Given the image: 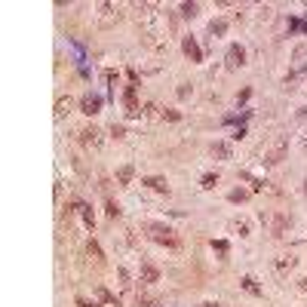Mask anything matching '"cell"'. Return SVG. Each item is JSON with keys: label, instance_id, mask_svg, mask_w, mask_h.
Instances as JSON below:
<instances>
[{"label": "cell", "instance_id": "obj_36", "mask_svg": "<svg viewBox=\"0 0 307 307\" xmlns=\"http://www.w3.org/2000/svg\"><path fill=\"white\" fill-rule=\"evenodd\" d=\"M301 31H304V34H307V19H304V25H301Z\"/></svg>", "mask_w": 307, "mask_h": 307}, {"label": "cell", "instance_id": "obj_24", "mask_svg": "<svg viewBox=\"0 0 307 307\" xmlns=\"http://www.w3.org/2000/svg\"><path fill=\"white\" fill-rule=\"evenodd\" d=\"M209 246H212V252H218V255H221V258H224V255H227V252H230V246H227V240H212V243H209Z\"/></svg>", "mask_w": 307, "mask_h": 307}, {"label": "cell", "instance_id": "obj_38", "mask_svg": "<svg viewBox=\"0 0 307 307\" xmlns=\"http://www.w3.org/2000/svg\"><path fill=\"white\" fill-rule=\"evenodd\" d=\"M304 147H307V138H304Z\"/></svg>", "mask_w": 307, "mask_h": 307}, {"label": "cell", "instance_id": "obj_34", "mask_svg": "<svg viewBox=\"0 0 307 307\" xmlns=\"http://www.w3.org/2000/svg\"><path fill=\"white\" fill-rule=\"evenodd\" d=\"M200 307H221L218 301H206V304H200Z\"/></svg>", "mask_w": 307, "mask_h": 307}, {"label": "cell", "instance_id": "obj_8", "mask_svg": "<svg viewBox=\"0 0 307 307\" xmlns=\"http://www.w3.org/2000/svg\"><path fill=\"white\" fill-rule=\"evenodd\" d=\"M80 138H83V144H86V147H95V150L105 144V132H101L98 126H86V129L80 132Z\"/></svg>", "mask_w": 307, "mask_h": 307}, {"label": "cell", "instance_id": "obj_4", "mask_svg": "<svg viewBox=\"0 0 307 307\" xmlns=\"http://www.w3.org/2000/svg\"><path fill=\"white\" fill-rule=\"evenodd\" d=\"M101 105H105V98L98 92H83V98H80V111L86 114V117H95V114L101 111Z\"/></svg>", "mask_w": 307, "mask_h": 307}, {"label": "cell", "instance_id": "obj_35", "mask_svg": "<svg viewBox=\"0 0 307 307\" xmlns=\"http://www.w3.org/2000/svg\"><path fill=\"white\" fill-rule=\"evenodd\" d=\"M298 117H301V120H307V108H301V111H298Z\"/></svg>", "mask_w": 307, "mask_h": 307}, {"label": "cell", "instance_id": "obj_12", "mask_svg": "<svg viewBox=\"0 0 307 307\" xmlns=\"http://www.w3.org/2000/svg\"><path fill=\"white\" fill-rule=\"evenodd\" d=\"M160 280V271H157V267H154V264H141V271H138V283L141 286H154V283H157Z\"/></svg>", "mask_w": 307, "mask_h": 307}, {"label": "cell", "instance_id": "obj_5", "mask_svg": "<svg viewBox=\"0 0 307 307\" xmlns=\"http://www.w3.org/2000/svg\"><path fill=\"white\" fill-rule=\"evenodd\" d=\"M181 53L190 59V62H194V65H200L203 62V49H200V43H197V37H181Z\"/></svg>", "mask_w": 307, "mask_h": 307}, {"label": "cell", "instance_id": "obj_3", "mask_svg": "<svg viewBox=\"0 0 307 307\" xmlns=\"http://www.w3.org/2000/svg\"><path fill=\"white\" fill-rule=\"evenodd\" d=\"M267 224H271V234H274V237H286L289 227H292V215L274 212V215H267Z\"/></svg>", "mask_w": 307, "mask_h": 307}, {"label": "cell", "instance_id": "obj_25", "mask_svg": "<svg viewBox=\"0 0 307 307\" xmlns=\"http://www.w3.org/2000/svg\"><path fill=\"white\" fill-rule=\"evenodd\" d=\"M160 117H163V120H181V111H175V108H163V111H160Z\"/></svg>", "mask_w": 307, "mask_h": 307}, {"label": "cell", "instance_id": "obj_30", "mask_svg": "<svg viewBox=\"0 0 307 307\" xmlns=\"http://www.w3.org/2000/svg\"><path fill=\"white\" fill-rule=\"evenodd\" d=\"M246 135H249V132H246V126H237V129H234V135H230V138H234V141H243Z\"/></svg>", "mask_w": 307, "mask_h": 307}, {"label": "cell", "instance_id": "obj_15", "mask_svg": "<svg viewBox=\"0 0 307 307\" xmlns=\"http://www.w3.org/2000/svg\"><path fill=\"white\" fill-rule=\"evenodd\" d=\"M132 178H135V166L132 163H126V166L117 169V184L120 187H132Z\"/></svg>", "mask_w": 307, "mask_h": 307}, {"label": "cell", "instance_id": "obj_28", "mask_svg": "<svg viewBox=\"0 0 307 307\" xmlns=\"http://www.w3.org/2000/svg\"><path fill=\"white\" fill-rule=\"evenodd\" d=\"M111 135H114V138H126V129H123L120 123H114V126H111Z\"/></svg>", "mask_w": 307, "mask_h": 307}, {"label": "cell", "instance_id": "obj_19", "mask_svg": "<svg viewBox=\"0 0 307 307\" xmlns=\"http://www.w3.org/2000/svg\"><path fill=\"white\" fill-rule=\"evenodd\" d=\"M240 286H243V292H249V295H261V286H258V280H255V277H243V280H240Z\"/></svg>", "mask_w": 307, "mask_h": 307}, {"label": "cell", "instance_id": "obj_17", "mask_svg": "<svg viewBox=\"0 0 307 307\" xmlns=\"http://www.w3.org/2000/svg\"><path fill=\"white\" fill-rule=\"evenodd\" d=\"M218 181H221V175H218V172H206V175L200 178V187H203V190H215V187H218Z\"/></svg>", "mask_w": 307, "mask_h": 307}, {"label": "cell", "instance_id": "obj_21", "mask_svg": "<svg viewBox=\"0 0 307 307\" xmlns=\"http://www.w3.org/2000/svg\"><path fill=\"white\" fill-rule=\"evenodd\" d=\"M178 10H181V16H184V19H197V13H200V4H181Z\"/></svg>", "mask_w": 307, "mask_h": 307}, {"label": "cell", "instance_id": "obj_16", "mask_svg": "<svg viewBox=\"0 0 307 307\" xmlns=\"http://www.w3.org/2000/svg\"><path fill=\"white\" fill-rule=\"evenodd\" d=\"M209 34L212 37H224L227 34V19H212L209 22Z\"/></svg>", "mask_w": 307, "mask_h": 307}, {"label": "cell", "instance_id": "obj_6", "mask_svg": "<svg viewBox=\"0 0 307 307\" xmlns=\"http://www.w3.org/2000/svg\"><path fill=\"white\" fill-rule=\"evenodd\" d=\"M224 62H227V68H243V65H246V46H240V43H230V46H227Z\"/></svg>", "mask_w": 307, "mask_h": 307}, {"label": "cell", "instance_id": "obj_2", "mask_svg": "<svg viewBox=\"0 0 307 307\" xmlns=\"http://www.w3.org/2000/svg\"><path fill=\"white\" fill-rule=\"evenodd\" d=\"M286 150H289V138H286V135H277L271 144L261 150V163H264V166H277V163H283Z\"/></svg>", "mask_w": 307, "mask_h": 307}, {"label": "cell", "instance_id": "obj_7", "mask_svg": "<svg viewBox=\"0 0 307 307\" xmlns=\"http://www.w3.org/2000/svg\"><path fill=\"white\" fill-rule=\"evenodd\" d=\"M295 264H298V258H295V255H277L271 267H274V274H277V277H286L289 271H295Z\"/></svg>", "mask_w": 307, "mask_h": 307}, {"label": "cell", "instance_id": "obj_11", "mask_svg": "<svg viewBox=\"0 0 307 307\" xmlns=\"http://www.w3.org/2000/svg\"><path fill=\"white\" fill-rule=\"evenodd\" d=\"M71 212H77V215H80V218H83V224H86L89 230L95 227V212H92V206H89V203H80V200H77V203L71 206Z\"/></svg>", "mask_w": 307, "mask_h": 307}, {"label": "cell", "instance_id": "obj_33", "mask_svg": "<svg viewBox=\"0 0 307 307\" xmlns=\"http://www.w3.org/2000/svg\"><path fill=\"white\" fill-rule=\"evenodd\" d=\"M298 289H301V292H307V274L301 277V283H298Z\"/></svg>", "mask_w": 307, "mask_h": 307}, {"label": "cell", "instance_id": "obj_13", "mask_svg": "<svg viewBox=\"0 0 307 307\" xmlns=\"http://www.w3.org/2000/svg\"><path fill=\"white\" fill-rule=\"evenodd\" d=\"M227 230H230V234H240V237H252V224L246 218H230Z\"/></svg>", "mask_w": 307, "mask_h": 307}, {"label": "cell", "instance_id": "obj_29", "mask_svg": "<svg viewBox=\"0 0 307 307\" xmlns=\"http://www.w3.org/2000/svg\"><path fill=\"white\" fill-rule=\"evenodd\" d=\"M108 218H120V206L108 200Z\"/></svg>", "mask_w": 307, "mask_h": 307}, {"label": "cell", "instance_id": "obj_14", "mask_svg": "<svg viewBox=\"0 0 307 307\" xmlns=\"http://www.w3.org/2000/svg\"><path fill=\"white\" fill-rule=\"evenodd\" d=\"M212 157L215 160H230V157H234V144H230V141H215L212 144Z\"/></svg>", "mask_w": 307, "mask_h": 307}, {"label": "cell", "instance_id": "obj_1", "mask_svg": "<svg viewBox=\"0 0 307 307\" xmlns=\"http://www.w3.org/2000/svg\"><path fill=\"white\" fill-rule=\"evenodd\" d=\"M144 230L150 234L154 243H160V246H169V249H178L181 246V237L175 234V230L169 224H160V221H144Z\"/></svg>", "mask_w": 307, "mask_h": 307}, {"label": "cell", "instance_id": "obj_20", "mask_svg": "<svg viewBox=\"0 0 307 307\" xmlns=\"http://www.w3.org/2000/svg\"><path fill=\"white\" fill-rule=\"evenodd\" d=\"M227 200H230V203H246V200H249V190H246V187H234V190L227 194Z\"/></svg>", "mask_w": 307, "mask_h": 307}, {"label": "cell", "instance_id": "obj_10", "mask_svg": "<svg viewBox=\"0 0 307 307\" xmlns=\"http://www.w3.org/2000/svg\"><path fill=\"white\" fill-rule=\"evenodd\" d=\"M141 184H144L147 190H154V194H169V181L160 178V175H144Z\"/></svg>", "mask_w": 307, "mask_h": 307}, {"label": "cell", "instance_id": "obj_37", "mask_svg": "<svg viewBox=\"0 0 307 307\" xmlns=\"http://www.w3.org/2000/svg\"><path fill=\"white\" fill-rule=\"evenodd\" d=\"M304 194H307V181H304Z\"/></svg>", "mask_w": 307, "mask_h": 307}, {"label": "cell", "instance_id": "obj_18", "mask_svg": "<svg viewBox=\"0 0 307 307\" xmlns=\"http://www.w3.org/2000/svg\"><path fill=\"white\" fill-rule=\"evenodd\" d=\"M86 255H89L95 264H101V261H105V255H101V246H98L95 240H89V243H86Z\"/></svg>", "mask_w": 307, "mask_h": 307}, {"label": "cell", "instance_id": "obj_23", "mask_svg": "<svg viewBox=\"0 0 307 307\" xmlns=\"http://www.w3.org/2000/svg\"><path fill=\"white\" fill-rule=\"evenodd\" d=\"M98 301H105V304H111V307H120V301L114 298V295H111L108 289H101V286H98Z\"/></svg>", "mask_w": 307, "mask_h": 307}, {"label": "cell", "instance_id": "obj_32", "mask_svg": "<svg viewBox=\"0 0 307 307\" xmlns=\"http://www.w3.org/2000/svg\"><path fill=\"white\" fill-rule=\"evenodd\" d=\"M77 307H98L95 301H86V298H77Z\"/></svg>", "mask_w": 307, "mask_h": 307}, {"label": "cell", "instance_id": "obj_22", "mask_svg": "<svg viewBox=\"0 0 307 307\" xmlns=\"http://www.w3.org/2000/svg\"><path fill=\"white\" fill-rule=\"evenodd\" d=\"M68 111H71V98H59V101H56V117L62 120Z\"/></svg>", "mask_w": 307, "mask_h": 307}, {"label": "cell", "instance_id": "obj_31", "mask_svg": "<svg viewBox=\"0 0 307 307\" xmlns=\"http://www.w3.org/2000/svg\"><path fill=\"white\" fill-rule=\"evenodd\" d=\"M301 25H304V22H301V19H295V16H292V19H289V31H301Z\"/></svg>", "mask_w": 307, "mask_h": 307}, {"label": "cell", "instance_id": "obj_9", "mask_svg": "<svg viewBox=\"0 0 307 307\" xmlns=\"http://www.w3.org/2000/svg\"><path fill=\"white\" fill-rule=\"evenodd\" d=\"M95 10H98V22H101L105 28H108V25H114V22H120V10L114 7V4H98Z\"/></svg>", "mask_w": 307, "mask_h": 307}, {"label": "cell", "instance_id": "obj_27", "mask_svg": "<svg viewBox=\"0 0 307 307\" xmlns=\"http://www.w3.org/2000/svg\"><path fill=\"white\" fill-rule=\"evenodd\" d=\"M249 98H252V86H246V89H243V92L237 95V105H246Z\"/></svg>", "mask_w": 307, "mask_h": 307}, {"label": "cell", "instance_id": "obj_26", "mask_svg": "<svg viewBox=\"0 0 307 307\" xmlns=\"http://www.w3.org/2000/svg\"><path fill=\"white\" fill-rule=\"evenodd\" d=\"M175 92H178V98H187L190 92H194V86H190V83H181V86H178Z\"/></svg>", "mask_w": 307, "mask_h": 307}]
</instances>
